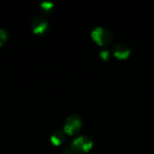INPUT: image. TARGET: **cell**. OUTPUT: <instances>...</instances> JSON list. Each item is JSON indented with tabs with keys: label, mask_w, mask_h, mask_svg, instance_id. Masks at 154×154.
Here are the masks:
<instances>
[{
	"label": "cell",
	"mask_w": 154,
	"mask_h": 154,
	"mask_svg": "<svg viewBox=\"0 0 154 154\" xmlns=\"http://www.w3.org/2000/svg\"><path fill=\"white\" fill-rule=\"evenodd\" d=\"M41 6H42V7H41L42 12L43 14H49L52 11V9H53V5H52V4L50 3V2H45V3L42 4Z\"/></svg>",
	"instance_id": "obj_7"
},
{
	"label": "cell",
	"mask_w": 154,
	"mask_h": 154,
	"mask_svg": "<svg viewBox=\"0 0 154 154\" xmlns=\"http://www.w3.org/2000/svg\"><path fill=\"white\" fill-rule=\"evenodd\" d=\"M93 140L89 136H80L73 141L69 145L74 154H81L88 152L93 147Z\"/></svg>",
	"instance_id": "obj_2"
},
{
	"label": "cell",
	"mask_w": 154,
	"mask_h": 154,
	"mask_svg": "<svg viewBox=\"0 0 154 154\" xmlns=\"http://www.w3.org/2000/svg\"><path fill=\"white\" fill-rule=\"evenodd\" d=\"M32 30L34 34L37 35H42L48 29V22L43 16H36L32 19Z\"/></svg>",
	"instance_id": "obj_4"
},
{
	"label": "cell",
	"mask_w": 154,
	"mask_h": 154,
	"mask_svg": "<svg viewBox=\"0 0 154 154\" xmlns=\"http://www.w3.org/2000/svg\"><path fill=\"white\" fill-rule=\"evenodd\" d=\"M65 140H66V134L64 131L61 130H55L50 137L51 143L55 146H59L65 142Z\"/></svg>",
	"instance_id": "obj_6"
},
{
	"label": "cell",
	"mask_w": 154,
	"mask_h": 154,
	"mask_svg": "<svg viewBox=\"0 0 154 154\" xmlns=\"http://www.w3.org/2000/svg\"><path fill=\"white\" fill-rule=\"evenodd\" d=\"M91 37L96 43L99 46L107 47L113 42V34L112 32L106 28L97 27L91 32Z\"/></svg>",
	"instance_id": "obj_1"
},
{
	"label": "cell",
	"mask_w": 154,
	"mask_h": 154,
	"mask_svg": "<svg viewBox=\"0 0 154 154\" xmlns=\"http://www.w3.org/2000/svg\"><path fill=\"white\" fill-rule=\"evenodd\" d=\"M112 53L118 60H126L131 54V50L125 44L117 43L112 47Z\"/></svg>",
	"instance_id": "obj_5"
},
{
	"label": "cell",
	"mask_w": 154,
	"mask_h": 154,
	"mask_svg": "<svg viewBox=\"0 0 154 154\" xmlns=\"http://www.w3.org/2000/svg\"><path fill=\"white\" fill-rule=\"evenodd\" d=\"M100 56L104 60H108V58L110 56V51L107 50H102L100 52Z\"/></svg>",
	"instance_id": "obj_9"
},
{
	"label": "cell",
	"mask_w": 154,
	"mask_h": 154,
	"mask_svg": "<svg viewBox=\"0 0 154 154\" xmlns=\"http://www.w3.org/2000/svg\"><path fill=\"white\" fill-rule=\"evenodd\" d=\"M7 41V32L5 30L0 28V46L4 45Z\"/></svg>",
	"instance_id": "obj_8"
},
{
	"label": "cell",
	"mask_w": 154,
	"mask_h": 154,
	"mask_svg": "<svg viewBox=\"0 0 154 154\" xmlns=\"http://www.w3.org/2000/svg\"><path fill=\"white\" fill-rule=\"evenodd\" d=\"M82 127V119L78 115L69 116L64 124V132L68 135H74L78 134Z\"/></svg>",
	"instance_id": "obj_3"
}]
</instances>
